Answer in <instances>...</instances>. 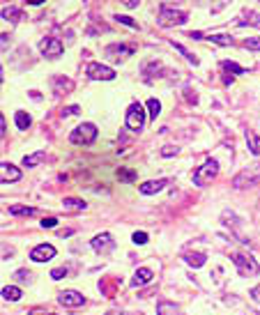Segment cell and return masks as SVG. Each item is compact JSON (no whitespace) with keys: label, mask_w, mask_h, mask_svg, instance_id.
I'll return each instance as SVG.
<instances>
[{"label":"cell","mask_w":260,"mask_h":315,"mask_svg":"<svg viewBox=\"0 0 260 315\" xmlns=\"http://www.w3.org/2000/svg\"><path fill=\"white\" fill-rule=\"evenodd\" d=\"M9 214H14V216H32V214H37V209L35 207H25V205H12V207H9Z\"/></svg>","instance_id":"obj_22"},{"label":"cell","mask_w":260,"mask_h":315,"mask_svg":"<svg viewBox=\"0 0 260 315\" xmlns=\"http://www.w3.org/2000/svg\"><path fill=\"white\" fill-rule=\"evenodd\" d=\"M131 239H133V244H147V235H145V232H133Z\"/></svg>","instance_id":"obj_36"},{"label":"cell","mask_w":260,"mask_h":315,"mask_svg":"<svg viewBox=\"0 0 260 315\" xmlns=\"http://www.w3.org/2000/svg\"><path fill=\"white\" fill-rule=\"evenodd\" d=\"M39 51H42V55L46 60H55V58H60V55H62L65 46H62L60 39H55V37H46V39H42V44H39Z\"/></svg>","instance_id":"obj_6"},{"label":"cell","mask_w":260,"mask_h":315,"mask_svg":"<svg viewBox=\"0 0 260 315\" xmlns=\"http://www.w3.org/2000/svg\"><path fill=\"white\" fill-rule=\"evenodd\" d=\"M184 260H187L194 269H200L207 262V256L205 253H184Z\"/></svg>","instance_id":"obj_18"},{"label":"cell","mask_w":260,"mask_h":315,"mask_svg":"<svg viewBox=\"0 0 260 315\" xmlns=\"http://www.w3.org/2000/svg\"><path fill=\"white\" fill-rule=\"evenodd\" d=\"M157 315H184V313H182V309H180V306H175V304L161 302L157 306Z\"/></svg>","instance_id":"obj_17"},{"label":"cell","mask_w":260,"mask_h":315,"mask_svg":"<svg viewBox=\"0 0 260 315\" xmlns=\"http://www.w3.org/2000/svg\"><path fill=\"white\" fill-rule=\"evenodd\" d=\"M25 2H28V5H42L44 0H25Z\"/></svg>","instance_id":"obj_43"},{"label":"cell","mask_w":260,"mask_h":315,"mask_svg":"<svg viewBox=\"0 0 260 315\" xmlns=\"http://www.w3.org/2000/svg\"><path fill=\"white\" fill-rule=\"evenodd\" d=\"M58 226V219L55 216H49V219H42V228H55Z\"/></svg>","instance_id":"obj_37"},{"label":"cell","mask_w":260,"mask_h":315,"mask_svg":"<svg viewBox=\"0 0 260 315\" xmlns=\"http://www.w3.org/2000/svg\"><path fill=\"white\" fill-rule=\"evenodd\" d=\"M177 152H180L177 145H163V148H161V157H175Z\"/></svg>","instance_id":"obj_34"},{"label":"cell","mask_w":260,"mask_h":315,"mask_svg":"<svg viewBox=\"0 0 260 315\" xmlns=\"http://www.w3.org/2000/svg\"><path fill=\"white\" fill-rule=\"evenodd\" d=\"M53 256H55V249L51 246V244H39V246H35V249L30 251V260L32 262H46Z\"/></svg>","instance_id":"obj_10"},{"label":"cell","mask_w":260,"mask_h":315,"mask_svg":"<svg viewBox=\"0 0 260 315\" xmlns=\"http://www.w3.org/2000/svg\"><path fill=\"white\" fill-rule=\"evenodd\" d=\"M244 48H249V51H260V37H249V39H244Z\"/></svg>","instance_id":"obj_32"},{"label":"cell","mask_w":260,"mask_h":315,"mask_svg":"<svg viewBox=\"0 0 260 315\" xmlns=\"http://www.w3.org/2000/svg\"><path fill=\"white\" fill-rule=\"evenodd\" d=\"M120 2H125L127 7H136V5L140 2V0H120Z\"/></svg>","instance_id":"obj_40"},{"label":"cell","mask_w":260,"mask_h":315,"mask_svg":"<svg viewBox=\"0 0 260 315\" xmlns=\"http://www.w3.org/2000/svg\"><path fill=\"white\" fill-rule=\"evenodd\" d=\"M247 145H249V150H251V155L260 157V136H256V134H247Z\"/></svg>","instance_id":"obj_24"},{"label":"cell","mask_w":260,"mask_h":315,"mask_svg":"<svg viewBox=\"0 0 260 315\" xmlns=\"http://www.w3.org/2000/svg\"><path fill=\"white\" fill-rule=\"evenodd\" d=\"M152 276H154V272L147 267L138 269V272L133 274V279H131V288H140V286H145L147 281H152Z\"/></svg>","instance_id":"obj_14"},{"label":"cell","mask_w":260,"mask_h":315,"mask_svg":"<svg viewBox=\"0 0 260 315\" xmlns=\"http://www.w3.org/2000/svg\"><path fill=\"white\" fill-rule=\"evenodd\" d=\"M205 39H207V42H212V44H219V46H230V44L235 42L233 35H207Z\"/></svg>","instance_id":"obj_21"},{"label":"cell","mask_w":260,"mask_h":315,"mask_svg":"<svg viewBox=\"0 0 260 315\" xmlns=\"http://www.w3.org/2000/svg\"><path fill=\"white\" fill-rule=\"evenodd\" d=\"M49 315H53V313H49Z\"/></svg>","instance_id":"obj_44"},{"label":"cell","mask_w":260,"mask_h":315,"mask_svg":"<svg viewBox=\"0 0 260 315\" xmlns=\"http://www.w3.org/2000/svg\"><path fill=\"white\" fill-rule=\"evenodd\" d=\"M2 18H5V21H12V23H16L18 18H21V12H18L16 7H2Z\"/></svg>","instance_id":"obj_25"},{"label":"cell","mask_w":260,"mask_h":315,"mask_svg":"<svg viewBox=\"0 0 260 315\" xmlns=\"http://www.w3.org/2000/svg\"><path fill=\"white\" fill-rule=\"evenodd\" d=\"M168 184V179H150V182H143V184L138 186V191L143 193V196H154V193H159V191L163 189V186Z\"/></svg>","instance_id":"obj_12"},{"label":"cell","mask_w":260,"mask_h":315,"mask_svg":"<svg viewBox=\"0 0 260 315\" xmlns=\"http://www.w3.org/2000/svg\"><path fill=\"white\" fill-rule=\"evenodd\" d=\"M0 179L2 182H18L21 179V170H18L16 166H12V163H7V161H2L0 163Z\"/></svg>","instance_id":"obj_11"},{"label":"cell","mask_w":260,"mask_h":315,"mask_svg":"<svg viewBox=\"0 0 260 315\" xmlns=\"http://www.w3.org/2000/svg\"><path fill=\"white\" fill-rule=\"evenodd\" d=\"M173 48H175L177 53H182V55H184V58H187V60H189V62H191V65H194V67L200 62V60L196 58L194 53H189V51H187V48H184V46H182V44H175V42H173Z\"/></svg>","instance_id":"obj_28"},{"label":"cell","mask_w":260,"mask_h":315,"mask_svg":"<svg viewBox=\"0 0 260 315\" xmlns=\"http://www.w3.org/2000/svg\"><path fill=\"white\" fill-rule=\"evenodd\" d=\"M58 302H60L62 306H69V309H79V306L85 304V299H83V295L76 290H65L58 295Z\"/></svg>","instance_id":"obj_9"},{"label":"cell","mask_w":260,"mask_h":315,"mask_svg":"<svg viewBox=\"0 0 260 315\" xmlns=\"http://www.w3.org/2000/svg\"><path fill=\"white\" fill-rule=\"evenodd\" d=\"M187 12H182V9H175V7H168L163 5L161 9H159V25H163V28H170V25H182L187 23Z\"/></svg>","instance_id":"obj_3"},{"label":"cell","mask_w":260,"mask_h":315,"mask_svg":"<svg viewBox=\"0 0 260 315\" xmlns=\"http://www.w3.org/2000/svg\"><path fill=\"white\" fill-rule=\"evenodd\" d=\"M44 157H46L44 152H35V155H28V157L23 159V166H25V168L37 166V163H42V159H44Z\"/></svg>","instance_id":"obj_26"},{"label":"cell","mask_w":260,"mask_h":315,"mask_svg":"<svg viewBox=\"0 0 260 315\" xmlns=\"http://www.w3.org/2000/svg\"><path fill=\"white\" fill-rule=\"evenodd\" d=\"M62 276H67V269H65V267H55V269H51V279H53V281H60Z\"/></svg>","instance_id":"obj_35"},{"label":"cell","mask_w":260,"mask_h":315,"mask_svg":"<svg viewBox=\"0 0 260 315\" xmlns=\"http://www.w3.org/2000/svg\"><path fill=\"white\" fill-rule=\"evenodd\" d=\"M219 175V163H217V159H207L203 166L198 168V170L194 172V184H198V186H205L207 182H210L212 177H217Z\"/></svg>","instance_id":"obj_4"},{"label":"cell","mask_w":260,"mask_h":315,"mask_svg":"<svg viewBox=\"0 0 260 315\" xmlns=\"http://www.w3.org/2000/svg\"><path fill=\"white\" fill-rule=\"evenodd\" d=\"M90 246L97 251V253H109V251L115 249V239L111 237V232H102V235L90 239Z\"/></svg>","instance_id":"obj_8"},{"label":"cell","mask_w":260,"mask_h":315,"mask_svg":"<svg viewBox=\"0 0 260 315\" xmlns=\"http://www.w3.org/2000/svg\"><path fill=\"white\" fill-rule=\"evenodd\" d=\"M118 179H122V182H133L136 179V172L129 170V168H118Z\"/></svg>","instance_id":"obj_31"},{"label":"cell","mask_w":260,"mask_h":315,"mask_svg":"<svg viewBox=\"0 0 260 315\" xmlns=\"http://www.w3.org/2000/svg\"><path fill=\"white\" fill-rule=\"evenodd\" d=\"M97 134L99 131L92 122H83V125H79L72 134H69V141H72L74 145H92L97 141Z\"/></svg>","instance_id":"obj_1"},{"label":"cell","mask_w":260,"mask_h":315,"mask_svg":"<svg viewBox=\"0 0 260 315\" xmlns=\"http://www.w3.org/2000/svg\"><path fill=\"white\" fill-rule=\"evenodd\" d=\"M251 297H254L256 302H260V286H256L254 290H251Z\"/></svg>","instance_id":"obj_39"},{"label":"cell","mask_w":260,"mask_h":315,"mask_svg":"<svg viewBox=\"0 0 260 315\" xmlns=\"http://www.w3.org/2000/svg\"><path fill=\"white\" fill-rule=\"evenodd\" d=\"M76 113H81V106H76V104H74V106H67L65 111H62V115H76Z\"/></svg>","instance_id":"obj_38"},{"label":"cell","mask_w":260,"mask_h":315,"mask_svg":"<svg viewBox=\"0 0 260 315\" xmlns=\"http://www.w3.org/2000/svg\"><path fill=\"white\" fill-rule=\"evenodd\" d=\"M14 120H16V127H18L21 131H25L28 127H30V122H32V118L25 113V111H18V113L14 115Z\"/></svg>","instance_id":"obj_23"},{"label":"cell","mask_w":260,"mask_h":315,"mask_svg":"<svg viewBox=\"0 0 260 315\" xmlns=\"http://www.w3.org/2000/svg\"><path fill=\"white\" fill-rule=\"evenodd\" d=\"M125 122H127V129H131V131L143 129V125H145V111H143V106H140V104H131V106L127 108Z\"/></svg>","instance_id":"obj_5"},{"label":"cell","mask_w":260,"mask_h":315,"mask_svg":"<svg viewBox=\"0 0 260 315\" xmlns=\"http://www.w3.org/2000/svg\"><path fill=\"white\" fill-rule=\"evenodd\" d=\"M21 297H23L21 288H16V286H5L2 288V299H7V302H18Z\"/></svg>","instance_id":"obj_19"},{"label":"cell","mask_w":260,"mask_h":315,"mask_svg":"<svg viewBox=\"0 0 260 315\" xmlns=\"http://www.w3.org/2000/svg\"><path fill=\"white\" fill-rule=\"evenodd\" d=\"M16 279H30V274L28 272H16Z\"/></svg>","instance_id":"obj_42"},{"label":"cell","mask_w":260,"mask_h":315,"mask_svg":"<svg viewBox=\"0 0 260 315\" xmlns=\"http://www.w3.org/2000/svg\"><path fill=\"white\" fill-rule=\"evenodd\" d=\"M260 23V14L254 9H244L242 16L237 18V25H258Z\"/></svg>","instance_id":"obj_15"},{"label":"cell","mask_w":260,"mask_h":315,"mask_svg":"<svg viewBox=\"0 0 260 315\" xmlns=\"http://www.w3.org/2000/svg\"><path fill=\"white\" fill-rule=\"evenodd\" d=\"M53 83H58V85H55V90H58V92H62V90H65V92H69V90H72V81H69V78L58 76V78H53Z\"/></svg>","instance_id":"obj_30"},{"label":"cell","mask_w":260,"mask_h":315,"mask_svg":"<svg viewBox=\"0 0 260 315\" xmlns=\"http://www.w3.org/2000/svg\"><path fill=\"white\" fill-rule=\"evenodd\" d=\"M0 131H2V136L7 134V127H5V118H0Z\"/></svg>","instance_id":"obj_41"},{"label":"cell","mask_w":260,"mask_h":315,"mask_svg":"<svg viewBox=\"0 0 260 315\" xmlns=\"http://www.w3.org/2000/svg\"><path fill=\"white\" fill-rule=\"evenodd\" d=\"M115 21L122 25H129V28H138V21H133V18L129 16H120V14H115Z\"/></svg>","instance_id":"obj_33"},{"label":"cell","mask_w":260,"mask_h":315,"mask_svg":"<svg viewBox=\"0 0 260 315\" xmlns=\"http://www.w3.org/2000/svg\"><path fill=\"white\" fill-rule=\"evenodd\" d=\"M230 260H233V265L240 269V274H242V276H254V274L260 272L258 262L251 258V253H249V251H235V253L230 256Z\"/></svg>","instance_id":"obj_2"},{"label":"cell","mask_w":260,"mask_h":315,"mask_svg":"<svg viewBox=\"0 0 260 315\" xmlns=\"http://www.w3.org/2000/svg\"><path fill=\"white\" fill-rule=\"evenodd\" d=\"M88 76L95 78V81H113L115 69L102 65V62H90V65H88Z\"/></svg>","instance_id":"obj_7"},{"label":"cell","mask_w":260,"mask_h":315,"mask_svg":"<svg viewBox=\"0 0 260 315\" xmlns=\"http://www.w3.org/2000/svg\"><path fill=\"white\" fill-rule=\"evenodd\" d=\"M62 207L65 209H85L88 207V202L83 200V198H65V200H62Z\"/></svg>","instance_id":"obj_20"},{"label":"cell","mask_w":260,"mask_h":315,"mask_svg":"<svg viewBox=\"0 0 260 315\" xmlns=\"http://www.w3.org/2000/svg\"><path fill=\"white\" fill-rule=\"evenodd\" d=\"M147 111H150L152 120H157V115L161 113V104H159V99H147Z\"/></svg>","instance_id":"obj_29"},{"label":"cell","mask_w":260,"mask_h":315,"mask_svg":"<svg viewBox=\"0 0 260 315\" xmlns=\"http://www.w3.org/2000/svg\"><path fill=\"white\" fill-rule=\"evenodd\" d=\"M131 53H133V48L125 46V44H111V46H106V55H111L113 60H125Z\"/></svg>","instance_id":"obj_13"},{"label":"cell","mask_w":260,"mask_h":315,"mask_svg":"<svg viewBox=\"0 0 260 315\" xmlns=\"http://www.w3.org/2000/svg\"><path fill=\"white\" fill-rule=\"evenodd\" d=\"M221 67H224L226 72H230V74H247L244 67H240L237 62H230V60H221Z\"/></svg>","instance_id":"obj_27"},{"label":"cell","mask_w":260,"mask_h":315,"mask_svg":"<svg viewBox=\"0 0 260 315\" xmlns=\"http://www.w3.org/2000/svg\"><path fill=\"white\" fill-rule=\"evenodd\" d=\"M258 179H260V177H256V175H249V172H242L240 177H235V179H233V186H235V189H244V186H254V184H258Z\"/></svg>","instance_id":"obj_16"}]
</instances>
